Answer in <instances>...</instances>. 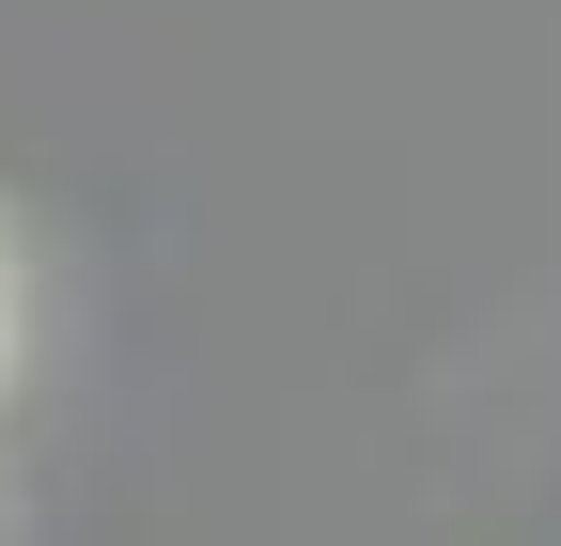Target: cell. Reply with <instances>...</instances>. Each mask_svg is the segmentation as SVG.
Segmentation results:
<instances>
[{
  "label": "cell",
  "instance_id": "1",
  "mask_svg": "<svg viewBox=\"0 0 561 546\" xmlns=\"http://www.w3.org/2000/svg\"><path fill=\"white\" fill-rule=\"evenodd\" d=\"M0 344H16V235H0Z\"/></svg>",
  "mask_w": 561,
  "mask_h": 546
}]
</instances>
